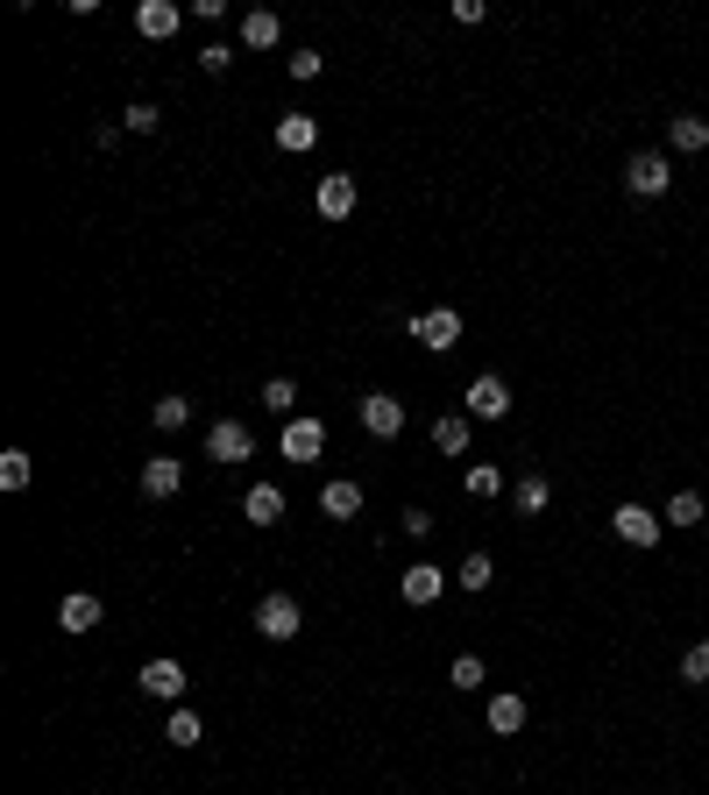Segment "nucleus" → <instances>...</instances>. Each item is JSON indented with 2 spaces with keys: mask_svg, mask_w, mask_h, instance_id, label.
I'll list each match as a JSON object with an SVG mask.
<instances>
[{
  "mask_svg": "<svg viewBox=\"0 0 709 795\" xmlns=\"http://www.w3.org/2000/svg\"><path fill=\"white\" fill-rule=\"evenodd\" d=\"M298 625H306V618H298V604H291L284 590H270L263 604H255V633L277 639V647H284V639H298Z\"/></svg>",
  "mask_w": 709,
  "mask_h": 795,
  "instance_id": "1",
  "label": "nucleus"
},
{
  "mask_svg": "<svg viewBox=\"0 0 709 795\" xmlns=\"http://www.w3.org/2000/svg\"><path fill=\"white\" fill-rule=\"evenodd\" d=\"M625 185L639 192V200H660V192L674 185V171H667V157H660V149H639V157L625 163Z\"/></svg>",
  "mask_w": 709,
  "mask_h": 795,
  "instance_id": "2",
  "label": "nucleus"
},
{
  "mask_svg": "<svg viewBox=\"0 0 709 795\" xmlns=\"http://www.w3.org/2000/svg\"><path fill=\"white\" fill-rule=\"evenodd\" d=\"M412 334L426 341L433 355H447V349H455V341H461V313H455V306H433V313H412Z\"/></svg>",
  "mask_w": 709,
  "mask_h": 795,
  "instance_id": "3",
  "label": "nucleus"
},
{
  "mask_svg": "<svg viewBox=\"0 0 709 795\" xmlns=\"http://www.w3.org/2000/svg\"><path fill=\"white\" fill-rule=\"evenodd\" d=\"M355 200H362V192H355V178H348V171H327V178H320V192H312L320 220H348V214H355Z\"/></svg>",
  "mask_w": 709,
  "mask_h": 795,
  "instance_id": "4",
  "label": "nucleus"
},
{
  "mask_svg": "<svg viewBox=\"0 0 709 795\" xmlns=\"http://www.w3.org/2000/svg\"><path fill=\"white\" fill-rule=\"evenodd\" d=\"M362 427H369L376 441H398V433H404V398L369 391V398H362Z\"/></svg>",
  "mask_w": 709,
  "mask_h": 795,
  "instance_id": "5",
  "label": "nucleus"
},
{
  "mask_svg": "<svg viewBox=\"0 0 709 795\" xmlns=\"http://www.w3.org/2000/svg\"><path fill=\"white\" fill-rule=\"evenodd\" d=\"M206 455H214V462H249V455H255V433L241 427V419H214V433H206Z\"/></svg>",
  "mask_w": 709,
  "mask_h": 795,
  "instance_id": "6",
  "label": "nucleus"
},
{
  "mask_svg": "<svg viewBox=\"0 0 709 795\" xmlns=\"http://www.w3.org/2000/svg\"><path fill=\"white\" fill-rule=\"evenodd\" d=\"M610 533L625 540V547H653V540H660V512H645V504H617Z\"/></svg>",
  "mask_w": 709,
  "mask_h": 795,
  "instance_id": "7",
  "label": "nucleus"
},
{
  "mask_svg": "<svg viewBox=\"0 0 709 795\" xmlns=\"http://www.w3.org/2000/svg\"><path fill=\"white\" fill-rule=\"evenodd\" d=\"M320 447H327V427H320V419H291V427H284V441H277V455L284 462H320Z\"/></svg>",
  "mask_w": 709,
  "mask_h": 795,
  "instance_id": "8",
  "label": "nucleus"
},
{
  "mask_svg": "<svg viewBox=\"0 0 709 795\" xmlns=\"http://www.w3.org/2000/svg\"><path fill=\"white\" fill-rule=\"evenodd\" d=\"M100 618H107V611H100V597H93V590H71L65 604H57V633H71V639H79V633H93Z\"/></svg>",
  "mask_w": 709,
  "mask_h": 795,
  "instance_id": "9",
  "label": "nucleus"
},
{
  "mask_svg": "<svg viewBox=\"0 0 709 795\" xmlns=\"http://www.w3.org/2000/svg\"><path fill=\"white\" fill-rule=\"evenodd\" d=\"M185 490V462L178 455H149L142 462V498H178Z\"/></svg>",
  "mask_w": 709,
  "mask_h": 795,
  "instance_id": "10",
  "label": "nucleus"
},
{
  "mask_svg": "<svg viewBox=\"0 0 709 795\" xmlns=\"http://www.w3.org/2000/svg\"><path fill=\"white\" fill-rule=\"evenodd\" d=\"M469 419H511V384L504 377H476L469 384Z\"/></svg>",
  "mask_w": 709,
  "mask_h": 795,
  "instance_id": "11",
  "label": "nucleus"
},
{
  "mask_svg": "<svg viewBox=\"0 0 709 795\" xmlns=\"http://www.w3.org/2000/svg\"><path fill=\"white\" fill-rule=\"evenodd\" d=\"M135 682H142V696H157V703H178V696H185V668H178V661H149Z\"/></svg>",
  "mask_w": 709,
  "mask_h": 795,
  "instance_id": "12",
  "label": "nucleus"
},
{
  "mask_svg": "<svg viewBox=\"0 0 709 795\" xmlns=\"http://www.w3.org/2000/svg\"><path fill=\"white\" fill-rule=\"evenodd\" d=\"M320 512L334 519V526H348V519L362 512V484H355V476H334V484L320 490Z\"/></svg>",
  "mask_w": 709,
  "mask_h": 795,
  "instance_id": "13",
  "label": "nucleus"
},
{
  "mask_svg": "<svg viewBox=\"0 0 709 795\" xmlns=\"http://www.w3.org/2000/svg\"><path fill=\"white\" fill-rule=\"evenodd\" d=\"M178 22H185V8H171V0H142V8H135V29H142L149 43L178 36Z\"/></svg>",
  "mask_w": 709,
  "mask_h": 795,
  "instance_id": "14",
  "label": "nucleus"
},
{
  "mask_svg": "<svg viewBox=\"0 0 709 795\" xmlns=\"http://www.w3.org/2000/svg\"><path fill=\"white\" fill-rule=\"evenodd\" d=\"M398 590H404V604H441L447 576H441L433 561H419V568H404V582H398Z\"/></svg>",
  "mask_w": 709,
  "mask_h": 795,
  "instance_id": "15",
  "label": "nucleus"
},
{
  "mask_svg": "<svg viewBox=\"0 0 709 795\" xmlns=\"http://www.w3.org/2000/svg\"><path fill=\"white\" fill-rule=\"evenodd\" d=\"M241 43H249V50H277V43H284V22L270 8H249V14H241Z\"/></svg>",
  "mask_w": 709,
  "mask_h": 795,
  "instance_id": "16",
  "label": "nucleus"
},
{
  "mask_svg": "<svg viewBox=\"0 0 709 795\" xmlns=\"http://www.w3.org/2000/svg\"><path fill=\"white\" fill-rule=\"evenodd\" d=\"M241 519H249V526H277V519H284V490L277 484H255L249 498H241Z\"/></svg>",
  "mask_w": 709,
  "mask_h": 795,
  "instance_id": "17",
  "label": "nucleus"
},
{
  "mask_svg": "<svg viewBox=\"0 0 709 795\" xmlns=\"http://www.w3.org/2000/svg\"><path fill=\"white\" fill-rule=\"evenodd\" d=\"M433 447H441V455H469V412H441L433 419Z\"/></svg>",
  "mask_w": 709,
  "mask_h": 795,
  "instance_id": "18",
  "label": "nucleus"
},
{
  "mask_svg": "<svg viewBox=\"0 0 709 795\" xmlns=\"http://www.w3.org/2000/svg\"><path fill=\"white\" fill-rule=\"evenodd\" d=\"M667 143L682 149V157H696V149H709V122H702V114H674V122H667Z\"/></svg>",
  "mask_w": 709,
  "mask_h": 795,
  "instance_id": "19",
  "label": "nucleus"
},
{
  "mask_svg": "<svg viewBox=\"0 0 709 795\" xmlns=\"http://www.w3.org/2000/svg\"><path fill=\"white\" fill-rule=\"evenodd\" d=\"M511 504H518V519H539L553 504V484L547 476H518V490H511Z\"/></svg>",
  "mask_w": 709,
  "mask_h": 795,
  "instance_id": "20",
  "label": "nucleus"
},
{
  "mask_svg": "<svg viewBox=\"0 0 709 795\" xmlns=\"http://www.w3.org/2000/svg\"><path fill=\"white\" fill-rule=\"evenodd\" d=\"M312 143H320V122H312V114H284L277 122V149L298 157V149H312Z\"/></svg>",
  "mask_w": 709,
  "mask_h": 795,
  "instance_id": "21",
  "label": "nucleus"
},
{
  "mask_svg": "<svg viewBox=\"0 0 709 795\" xmlns=\"http://www.w3.org/2000/svg\"><path fill=\"white\" fill-rule=\"evenodd\" d=\"M482 717H490L496 739H511V731H525V696H490V711H482Z\"/></svg>",
  "mask_w": 709,
  "mask_h": 795,
  "instance_id": "22",
  "label": "nucleus"
},
{
  "mask_svg": "<svg viewBox=\"0 0 709 795\" xmlns=\"http://www.w3.org/2000/svg\"><path fill=\"white\" fill-rule=\"evenodd\" d=\"M28 476H36L28 447H8V455H0V490H28Z\"/></svg>",
  "mask_w": 709,
  "mask_h": 795,
  "instance_id": "23",
  "label": "nucleus"
},
{
  "mask_svg": "<svg viewBox=\"0 0 709 795\" xmlns=\"http://www.w3.org/2000/svg\"><path fill=\"white\" fill-rule=\"evenodd\" d=\"M702 512H709L702 490H674L667 498V526H702Z\"/></svg>",
  "mask_w": 709,
  "mask_h": 795,
  "instance_id": "24",
  "label": "nucleus"
},
{
  "mask_svg": "<svg viewBox=\"0 0 709 795\" xmlns=\"http://www.w3.org/2000/svg\"><path fill=\"white\" fill-rule=\"evenodd\" d=\"M163 739H171L178 753H185V746H199V711H185V703H178V711H171V725H163Z\"/></svg>",
  "mask_w": 709,
  "mask_h": 795,
  "instance_id": "25",
  "label": "nucleus"
},
{
  "mask_svg": "<svg viewBox=\"0 0 709 795\" xmlns=\"http://www.w3.org/2000/svg\"><path fill=\"white\" fill-rule=\"evenodd\" d=\"M455 576H461V590H490V582H496V561H490V554H461Z\"/></svg>",
  "mask_w": 709,
  "mask_h": 795,
  "instance_id": "26",
  "label": "nucleus"
},
{
  "mask_svg": "<svg viewBox=\"0 0 709 795\" xmlns=\"http://www.w3.org/2000/svg\"><path fill=\"white\" fill-rule=\"evenodd\" d=\"M192 419V398H157V433H178Z\"/></svg>",
  "mask_w": 709,
  "mask_h": 795,
  "instance_id": "27",
  "label": "nucleus"
},
{
  "mask_svg": "<svg viewBox=\"0 0 709 795\" xmlns=\"http://www.w3.org/2000/svg\"><path fill=\"white\" fill-rule=\"evenodd\" d=\"M157 122H163V114L149 107V100H135V107L121 114V128H128V135H157Z\"/></svg>",
  "mask_w": 709,
  "mask_h": 795,
  "instance_id": "28",
  "label": "nucleus"
},
{
  "mask_svg": "<svg viewBox=\"0 0 709 795\" xmlns=\"http://www.w3.org/2000/svg\"><path fill=\"white\" fill-rule=\"evenodd\" d=\"M263 405H270V412H291V405H298V384L291 377H270L263 384Z\"/></svg>",
  "mask_w": 709,
  "mask_h": 795,
  "instance_id": "29",
  "label": "nucleus"
},
{
  "mask_svg": "<svg viewBox=\"0 0 709 795\" xmlns=\"http://www.w3.org/2000/svg\"><path fill=\"white\" fill-rule=\"evenodd\" d=\"M496 490H504V476H496L490 462H476L469 469V498H496Z\"/></svg>",
  "mask_w": 709,
  "mask_h": 795,
  "instance_id": "30",
  "label": "nucleus"
},
{
  "mask_svg": "<svg viewBox=\"0 0 709 795\" xmlns=\"http://www.w3.org/2000/svg\"><path fill=\"white\" fill-rule=\"evenodd\" d=\"M682 682H709V639H702V647H688V654H682Z\"/></svg>",
  "mask_w": 709,
  "mask_h": 795,
  "instance_id": "31",
  "label": "nucleus"
},
{
  "mask_svg": "<svg viewBox=\"0 0 709 795\" xmlns=\"http://www.w3.org/2000/svg\"><path fill=\"white\" fill-rule=\"evenodd\" d=\"M228 65H235V50H228V43H206V50H199V71H206V79H220Z\"/></svg>",
  "mask_w": 709,
  "mask_h": 795,
  "instance_id": "32",
  "label": "nucleus"
},
{
  "mask_svg": "<svg viewBox=\"0 0 709 795\" xmlns=\"http://www.w3.org/2000/svg\"><path fill=\"white\" fill-rule=\"evenodd\" d=\"M447 674H455V689H482V661H476V654H461Z\"/></svg>",
  "mask_w": 709,
  "mask_h": 795,
  "instance_id": "33",
  "label": "nucleus"
},
{
  "mask_svg": "<svg viewBox=\"0 0 709 795\" xmlns=\"http://www.w3.org/2000/svg\"><path fill=\"white\" fill-rule=\"evenodd\" d=\"M320 71H327L320 50H291V79H320Z\"/></svg>",
  "mask_w": 709,
  "mask_h": 795,
  "instance_id": "34",
  "label": "nucleus"
}]
</instances>
